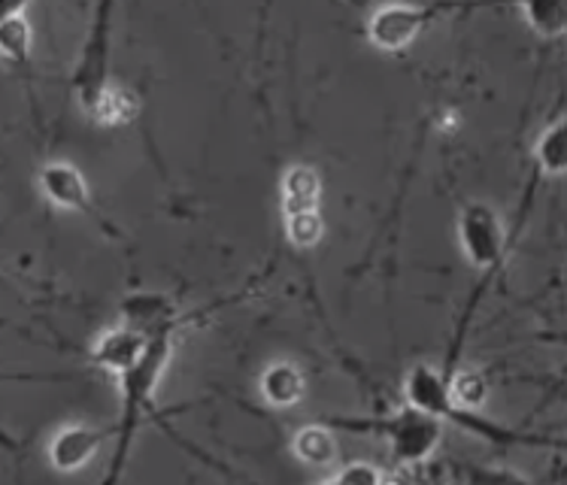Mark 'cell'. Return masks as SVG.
<instances>
[{
  "mask_svg": "<svg viewBox=\"0 0 567 485\" xmlns=\"http://www.w3.org/2000/svg\"><path fill=\"white\" fill-rule=\"evenodd\" d=\"M146 355H150V340L137 328H113V331L101 334L92 349L94 364L110 373H118V376L134 373Z\"/></svg>",
  "mask_w": 567,
  "mask_h": 485,
  "instance_id": "cell-5",
  "label": "cell"
},
{
  "mask_svg": "<svg viewBox=\"0 0 567 485\" xmlns=\"http://www.w3.org/2000/svg\"><path fill=\"white\" fill-rule=\"evenodd\" d=\"M106 59H110V52H106V34H104V24L97 28L92 34V43L85 49V55H82L80 64V94H82V104L85 110L101 97V92L106 89L104 73H106Z\"/></svg>",
  "mask_w": 567,
  "mask_h": 485,
  "instance_id": "cell-10",
  "label": "cell"
},
{
  "mask_svg": "<svg viewBox=\"0 0 567 485\" xmlns=\"http://www.w3.org/2000/svg\"><path fill=\"white\" fill-rule=\"evenodd\" d=\"M534 158L540 164V171L549 176H561L567 167V146H565V122H553L544 134L537 137Z\"/></svg>",
  "mask_w": 567,
  "mask_h": 485,
  "instance_id": "cell-16",
  "label": "cell"
},
{
  "mask_svg": "<svg viewBox=\"0 0 567 485\" xmlns=\"http://www.w3.org/2000/svg\"><path fill=\"white\" fill-rule=\"evenodd\" d=\"M458 234H462L464 255L471 258V265L480 270L498 265L501 252H504V228H501L495 209H488L486 204H471L462 213Z\"/></svg>",
  "mask_w": 567,
  "mask_h": 485,
  "instance_id": "cell-2",
  "label": "cell"
},
{
  "mask_svg": "<svg viewBox=\"0 0 567 485\" xmlns=\"http://www.w3.org/2000/svg\"><path fill=\"white\" fill-rule=\"evenodd\" d=\"M286 234L289 240L298 246V249H313L324 240V219L319 209H310V213H291L286 216Z\"/></svg>",
  "mask_w": 567,
  "mask_h": 485,
  "instance_id": "cell-17",
  "label": "cell"
},
{
  "mask_svg": "<svg viewBox=\"0 0 567 485\" xmlns=\"http://www.w3.org/2000/svg\"><path fill=\"white\" fill-rule=\"evenodd\" d=\"M101 443H104L101 431H94L89 425L61 427L49 443V464L61 474H73V471H80V467L92 462L97 450H101Z\"/></svg>",
  "mask_w": 567,
  "mask_h": 485,
  "instance_id": "cell-6",
  "label": "cell"
},
{
  "mask_svg": "<svg viewBox=\"0 0 567 485\" xmlns=\"http://www.w3.org/2000/svg\"><path fill=\"white\" fill-rule=\"evenodd\" d=\"M450 398L455 410H483V404L488 401V380L474 368L458 370L450 382Z\"/></svg>",
  "mask_w": 567,
  "mask_h": 485,
  "instance_id": "cell-14",
  "label": "cell"
},
{
  "mask_svg": "<svg viewBox=\"0 0 567 485\" xmlns=\"http://www.w3.org/2000/svg\"><path fill=\"white\" fill-rule=\"evenodd\" d=\"M40 188L43 195L61 209H73V213H89L92 209V195H89V183L85 176L73 167V164L52 162L40 171Z\"/></svg>",
  "mask_w": 567,
  "mask_h": 485,
  "instance_id": "cell-7",
  "label": "cell"
},
{
  "mask_svg": "<svg viewBox=\"0 0 567 485\" xmlns=\"http://www.w3.org/2000/svg\"><path fill=\"white\" fill-rule=\"evenodd\" d=\"M404 398L410 410L416 413H425V416L434 419H455L462 422V410H455L450 398V385L443 380L441 373L429 364H419L406 373L404 380Z\"/></svg>",
  "mask_w": 567,
  "mask_h": 485,
  "instance_id": "cell-4",
  "label": "cell"
},
{
  "mask_svg": "<svg viewBox=\"0 0 567 485\" xmlns=\"http://www.w3.org/2000/svg\"><path fill=\"white\" fill-rule=\"evenodd\" d=\"M522 16L537 37H561L567 28V3L565 0H532L522 3Z\"/></svg>",
  "mask_w": 567,
  "mask_h": 485,
  "instance_id": "cell-12",
  "label": "cell"
},
{
  "mask_svg": "<svg viewBox=\"0 0 567 485\" xmlns=\"http://www.w3.org/2000/svg\"><path fill=\"white\" fill-rule=\"evenodd\" d=\"M425 19L429 10L422 7H380L368 22V37L382 52H401L416 40Z\"/></svg>",
  "mask_w": 567,
  "mask_h": 485,
  "instance_id": "cell-3",
  "label": "cell"
},
{
  "mask_svg": "<svg viewBox=\"0 0 567 485\" xmlns=\"http://www.w3.org/2000/svg\"><path fill=\"white\" fill-rule=\"evenodd\" d=\"M89 113L101 125H127L131 118L137 116V94L127 92V89H110L106 85L101 97L89 106Z\"/></svg>",
  "mask_w": 567,
  "mask_h": 485,
  "instance_id": "cell-13",
  "label": "cell"
},
{
  "mask_svg": "<svg viewBox=\"0 0 567 485\" xmlns=\"http://www.w3.org/2000/svg\"><path fill=\"white\" fill-rule=\"evenodd\" d=\"M331 485H382V474L373 464L355 462L347 464V467L334 476V483Z\"/></svg>",
  "mask_w": 567,
  "mask_h": 485,
  "instance_id": "cell-18",
  "label": "cell"
},
{
  "mask_svg": "<svg viewBox=\"0 0 567 485\" xmlns=\"http://www.w3.org/2000/svg\"><path fill=\"white\" fill-rule=\"evenodd\" d=\"M303 385H307L303 373L289 361H277L261 373V394L267 404L279 406V410L298 404L303 398Z\"/></svg>",
  "mask_w": 567,
  "mask_h": 485,
  "instance_id": "cell-9",
  "label": "cell"
},
{
  "mask_svg": "<svg viewBox=\"0 0 567 485\" xmlns=\"http://www.w3.org/2000/svg\"><path fill=\"white\" fill-rule=\"evenodd\" d=\"M373 431H380L382 437H389L392 452L398 462L419 464L429 458L431 452L441 446L443 422L416 410H406L401 416H392L389 422H373Z\"/></svg>",
  "mask_w": 567,
  "mask_h": 485,
  "instance_id": "cell-1",
  "label": "cell"
},
{
  "mask_svg": "<svg viewBox=\"0 0 567 485\" xmlns=\"http://www.w3.org/2000/svg\"><path fill=\"white\" fill-rule=\"evenodd\" d=\"M162 307V298H155V295H137V298L125 301V316L127 319H134V322H155Z\"/></svg>",
  "mask_w": 567,
  "mask_h": 485,
  "instance_id": "cell-19",
  "label": "cell"
},
{
  "mask_svg": "<svg viewBox=\"0 0 567 485\" xmlns=\"http://www.w3.org/2000/svg\"><path fill=\"white\" fill-rule=\"evenodd\" d=\"M24 3H0V22H7L10 16H16V12H22Z\"/></svg>",
  "mask_w": 567,
  "mask_h": 485,
  "instance_id": "cell-21",
  "label": "cell"
},
{
  "mask_svg": "<svg viewBox=\"0 0 567 485\" xmlns=\"http://www.w3.org/2000/svg\"><path fill=\"white\" fill-rule=\"evenodd\" d=\"M291 450L310 467H328L337 458V437L334 431L328 425H307L301 427L295 440H291Z\"/></svg>",
  "mask_w": 567,
  "mask_h": 485,
  "instance_id": "cell-11",
  "label": "cell"
},
{
  "mask_svg": "<svg viewBox=\"0 0 567 485\" xmlns=\"http://www.w3.org/2000/svg\"><path fill=\"white\" fill-rule=\"evenodd\" d=\"M322 200V176L310 164H295L289 174L282 176V209L291 213H310L319 209Z\"/></svg>",
  "mask_w": 567,
  "mask_h": 485,
  "instance_id": "cell-8",
  "label": "cell"
},
{
  "mask_svg": "<svg viewBox=\"0 0 567 485\" xmlns=\"http://www.w3.org/2000/svg\"><path fill=\"white\" fill-rule=\"evenodd\" d=\"M31 24L24 19V10L10 16L7 22H0V59L12 61V64H24L31 59Z\"/></svg>",
  "mask_w": 567,
  "mask_h": 485,
  "instance_id": "cell-15",
  "label": "cell"
},
{
  "mask_svg": "<svg viewBox=\"0 0 567 485\" xmlns=\"http://www.w3.org/2000/svg\"><path fill=\"white\" fill-rule=\"evenodd\" d=\"M471 485H532L528 479H522L519 474L509 471H495V467H480L471 474Z\"/></svg>",
  "mask_w": 567,
  "mask_h": 485,
  "instance_id": "cell-20",
  "label": "cell"
}]
</instances>
